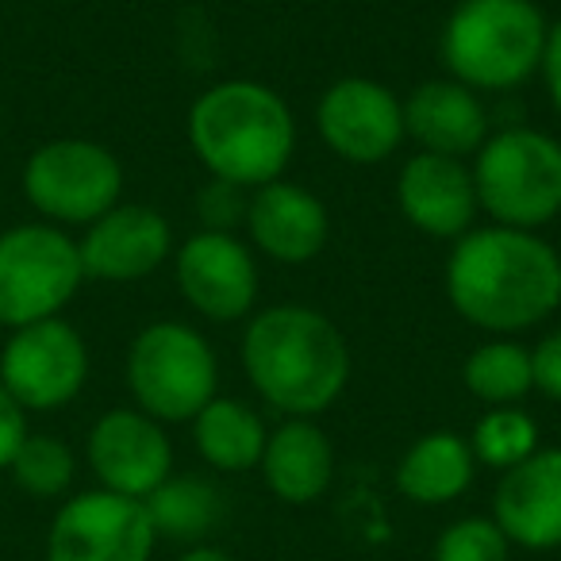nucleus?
I'll use <instances>...</instances> for the list:
<instances>
[{"label":"nucleus","instance_id":"f03ea898","mask_svg":"<svg viewBox=\"0 0 561 561\" xmlns=\"http://www.w3.org/2000/svg\"><path fill=\"white\" fill-rule=\"evenodd\" d=\"M242 369L270 408L312 420L343 397L351 351L339 328L305 305L265 308L242 335Z\"/></svg>","mask_w":561,"mask_h":561},{"label":"nucleus","instance_id":"9b49d317","mask_svg":"<svg viewBox=\"0 0 561 561\" xmlns=\"http://www.w3.org/2000/svg\"><path fill=\"white\" fill-rule=\"evenodd\" d=\"M85 458L101 489L147 500L173 469L170 435L139 408H112L89 427Z\"/></svg>","mask_w":561,"mask_h":561},{"label":"nucleus","instance_id":"f257e3e1","mask_svg":"<svg viewBox=\"0 0 561 561\" xmlns=\"http://www.w3.org/2000/svg\"><path fill=\"white\" fill-rule=\"evenodd\" d=\"M446 293L461 320L512 335L542 323L561 305V257L519 227H481L454 242Z\"/></svg>","mask_w":561,"mask_h":561},{"label":"nucleus","instance_id":"423d86ee","mask_svg":"<svg viewBox=\"0 0 561 561\" xmlns=\"http://www.w3.org/2000/svg\"><path fill=\"white\" fill-rule=\"evenodd\" d=\"M477 204L500 227L550 224L561 211V142L535 127H507L484 139L473 165Z\"/></svg>","mask_w":561,"mask_h":561},{"label":"nucleus","instance_id":"39448f33","mask_svg":"<svg viewBox=\"0 0 561 561\" xmlns=\"http://www.w3.org/2000/svg\"><path fill=\"white\" fill-rule=\"evenodd\" d=\"M219 362L208 339L178 320H158L127 351V389L158 423H188L216 400Z\"/></svg>","mask_w":561,"mask_h":561},{"label":"nucleus","instance_id":"2eb2a0df","mask_svg":"<svg viewBox=\"0 0 561 561\" xmlns=\"http://www.w3.org/2000/svg\"><path fill=\"white\" fill-rule=\"evenodd\" d=\"M492 519L523 550L561 546V450H535L512 466L492 492Z\"/></svg>","mask_w":561,"mask_h":561},{"label":"nucleus","instance_id":"412c9836","mask_svg":"<svg viewBox=\"0 0 561 561\" xmlns=\"http://www.w3.org/2000/svg\"><path fill=\"white\" fill-rule=\"evenodd\" d=\"M193 438L201 458L219 473H247L265 454V423L257 420L254 408L242 400L216 397L201 408L193 420Z\"/></svg>","mask_w":561,"mask_h":561},{"label":"nucleus","instance_id":"5701e85b","mask_svg":"<svg viewBox=\"0 0 561 561\" xmlns=\"http://www.w3.org/2000/svg\"><path fill=\"white\" fill-rule=\"evenodd\" d=\"M461 377H466V389L477 400L492 408H512L535 389V362H530L527 346L492 339V343L477 346L469 354Z\"/></svg>","mask_w":561,"mask_h":561},{"label":"nucleus","instance_id":"9d476101","mask_svg":"<svg viewBox=\"0 0 561 561\" xmlns=\"http://www.w3.org/2000/svg\"><path fill=\"white\" fill-rule=\"evenodd\" d=\"M154 546L158 535L142 500L89 489L58 507L43 561H150Z\"/></svg>","mask_w":561,"mask_h":561},{"label":"nucleus","instance_id":"c756f323","mask_svg":"<svg viewBox=\"0 0 561 561\" xmlns=\"http://www.w3.org/2000/svg\"><path fill=\"white\" fill-rule=\"evenodd\" d=\"M542 78H546V89H550V101L553 108L561 112V20L546 32V50H542Z\"/></svg>","mask_w":561,"mask_h":561},{"label":"nucleus","instance_id":"4be33fe9","mask_svg":"<svg viewBox=\"0 0 561 561\" xmlns=\"http://www.w3.org/2000/svg\"><path fill=\"white\" fill-rule=\"evenodd\" d=\"M150 527L170 542H201L224 519V496L204 477H165L147 500Z\"/></svg>","mask_w":561,"mask_h":561},{"label":"nucleus","instance_id":"f8f14e48","mask_svg":"<svg viewBox=\"0 0 561 561\" xmlns=\"http://www.w3.org/2000/svg\"><path fill=\"white\" fill-rule=\"evenodd\" d=\"M316 124L343 162H385L404 139V104L389 85L369 78H343L323 93Z\"/></svg>","mask_w":561,"mask_h":561},{"label":"nucleus","instance_id":"6ab92c4d","mask_svg":"<svg viewBox=\"0 0 561 561\" xmlns=\"http://www.w3.org/2000/svg\"><path fill=\"white\" fill-rule=\"evenodd\" d=\"M257 466H262L273 496L305 507L331 489L335 450H331V438L312 420H285L265 438V454Z\"/></svg>","mask_w":561,"mask_h":561},{"label":"nucleus","instance_id":"a878e982","mask_svg":"<svg viewBox=\"0 0 561 561\" xmlns=\"http://www.w3.org/2000/svg\"><path fill=\"white\" fill-rule=\"evenodd\" d=\"M507 553H512V542L496 527V519L469 515V519L450 523L435 538L431 561H507Z\"/></svg>","mask_w":561,"mask_h":561},{"label":"nucleus","instance_id":"bb28decb","mask_svg":"<svg viewBox=\"0 0 561 561\" xmlns=\"http://www.w3.org/2000/svg\"><path fill=\"white\" fill-rule=\"evenodd\" d=\"M247 188L231 185V181L211 178L208 185L196 193V211L204 219V231H227L231 234L239 224H247Z\"/></svg>","mask_w":561,"mask_h":561},{"label":"nucleus","instance_id":"b1692460","mask_svg":"<svg viewBox=\"0 0 561 561\" xmlns=\"http://www.w3.org/2000/svg\"><path fill=\"white\" fill-rule=\"evenodd\" d=\"M12 481L20 492L35 500H58L73 489V477H78V458L58 435H32L20 443L16 458L9 466Z\"/></svg>","mask_w":561,"mask_h":561},{"label":"nucleus","instance_id":"a211bd4d","mask_svg":"<svg viewBox=\"0 0 561 561\" xmlns=\"http://www.w3.org/2000/svg\"><path fill=\"white\" fill-rule=\"evenodd\" d=\"M404 135L427 154L466 158L489 139V116L461 81H423L404 101Z\"/></svg>","mask_w":561,"mask_h":561},{"label":"nucleus","instance_id":"7c9ffc66","mask_svg":"<svg viewBox=\"0 0 561 561\" xmlns=\"http://www.w3.org/2000/svg\"><path fill=\"white\" fill-rule=\"evenodd\" d=\"M178 561H234V558L224 550H216V546H193V550H185Z\"/></svg>","mask_w":561,"mask_h":561},{"label":"nucleus","instance_id":"6e6552de","mask_svg":"<svg viewBox=\"0 0 561 561\" xmlns=\"http://www.w3.org/2000/svg\"><path fill=\"white\" fill-rule=\"evenodd\" d=\"M124 193V165L93 139H50L27 158L24 196L43 224L89 227Z\"/></svg>","mask_w":561,"mask_h":561},{"label":"nucleus","instance_id":"1a4fd4ad","mask_svg":"<svg viewBox=\"0 0 561 561\" xmlns=\"http://www.w3.org/2000/svg\"><path fill=\"white\" fill-rule=\"evenodd\" d=\"M89 381V346L70 320L16 328L0 351V385L24 412H58L73 404Z\"/></svg>","mask_w":561,"mask_h":561},{"label":"nucleus","instance_id":"7ed1b4c3","mask_svg":"<svg viewBox=\"0 0 561 561\" xmlns=\"http://www.w3.org/2000/svg\"><path fill=\"white\" fill-rule=\"evenodd\" d=\"M188 142L211 178L262 188L289 165L297 124L289 104L262 81H219L188 108Z\"/></svg>","mask_w":561,"mask_h":561},{"label":"nucleus","instance_id":"f3484780","mask_svg":"<svg viewBox=\"0 0 561 561\" xmlns=\"http://www.w3.org/2000/svg\"><path fill=\"white\" fill-rule=\"evenodd\" d=\"M247 231L273 262H312L328 242V208L316 193L293 181H270L254 188L247 208Z\"/></svg>","mask_w":561,"mask_h":561},{"label":"nucleus","instance_id":"4468645a","mask_svg":"<svg viewBox=\"0 0 561 561\" xmlns=\"http://www.w3.org/2000/svg\"><path fill=\"white\" fill-rule=\"evenodd\" d=\"M78 250L85 280L127 285V280L150 277L170 257L173 231L162 211L147 208V204H116L85 227Z\"/></svg>","mask_w":561,"mask_h":561},{"label":"nucleus","instance_id":"20e7f679","mask_svg":"<svg viewBox=\"0 0 561 561\" xmlns=\"http://www.w3.org/2000/svg\"><path fill=\"white\" fill-rule=\"evenodd\" d=\"M546 32L530 0H461L443 27V58L466 89H515L542 66Z\"/></svg>","mask_w":561,"mask_h":561},{"label":"nucleus","instance_id":"393cba45","mask_svg":"<svg viewBox=\"0 0 561 561\" xmlns=\"http://www.w3.org/2000/svg\"><path fill=\"white\" fill-rule=\"evenodd\" d=\"M469 450L481 466H492L507 473L512 466L527 461L538 450V423L523 408H492L477 420Z\"/></svg>","mask_w":561,"mask_h":561},{"label":"nucleus","instance_id":"dca6fc26","mask_svg":"<svg viewBox=\"0 0 561 561\" xmlns=\"http://www.w3.org/2000/svg\"><path fill=\"white\" fill-rule=\"evenodd\" d=\"M397 201L408 224L435 239H461L481 208L473 173L461 165V158L427 154V150L404 162L397 181Z\"/></svg>","mask_w":561,"mask_h":561},{"label":"nucleus","instance_id":"aec40b11","mask_svg":"<svg viewBox=\"0 0 561 561\" xmlns=\"http://www.w3.org/2000/svg\"><path fill=\"white\" fill-rule=\"evenodd\" d=\"M473 466L477 458L466 438L454 431H435V435H423L420 443H412V450L400 458L397 489L423 507L450 504L473 484Z\"/></svg>","mask_w":561,"mask_h":561},{"label":"nucleus","instance_id":"0eeeda50","mask_svg":"<svg viewBox=\"0 0 561 561\" xmlns=\"http://www.w3.org/2000/svg\"><path fill=\"white\" fill-rule=\"evenodd\" d=\"M81 250L55 224H16L0 234V328H27L62 316L78 297Z\"/></svg>","mask_w":561,"mask_h":561},{"label":"nucleus","instance_id":"cd10ccee","mask_svg":"<svg viewBox=\"0 0 561 561\" xmlns=\"http://www.w3.org/2000/svg\"><path fill=\"white\" fill-rule=\"evenodd\" d=\"M24 438H27V412L9 397V389L0 385V473H9L12 458H16Z\"/></svg>","mask_w":561,"mask_h":561},{"label":"nucleus","instance_id":"ddd939ff","mask_svg":"<svg viewBox=\"0 0 561 561\" xmlns=\"http://www.w3.org/2000/svg\"><path fill=\"white\" fill-rule=\"evenodd\" d=\"M178 289L208 320H242L257 300L254 254L227 231L188 234L178 250Z\"/></svg>","mask_w":561,"mask_h":561},{"label":"nucleus","instance_id":"c85d7f7f","mask_svg":"<svg viewBox=\"0 0 561 561\" xmlns=\"http://www.w3.org/2000/svg\"><path fill=\"white\" fill-rule=\"evenodd\" d=\"M530 362H535V385L546 392V397L561 404V331L546 335L542 343L535 346Z\"/></svg>","mask_w":561,"mask_h":561}]
</instances>
